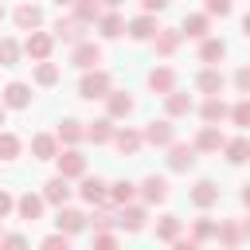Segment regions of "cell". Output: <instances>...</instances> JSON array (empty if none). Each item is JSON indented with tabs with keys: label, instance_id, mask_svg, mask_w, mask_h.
Here are the masks:
<instances>
[{
	"label": "cell",
	"instance_id": "cell-15",
	"mask_svg": "<svg viewBox=\"0 0 250 250\" xmlns=\"http://www.w3.org/2000/svg\"><path fill=\"white\" fill-rule=\"evenodd\" d=\"M223 141H227V137L219 133V125H203V129H199V137L191 141V148H195V152H219V148H223Z\"/></svg>",
	"mask_w": 250,
	"mask_h": 250
},
{
	"label": "cell",
	"instance_id": "cell-14",
	"mask_svg": "<svg viewBox=\"0 0 250 250\" xmlns=\"http://www.w3.org/2000/svg\"><path fill=\"white\" fill-rule=\"evenodd\" d=\"M207 31H211V16H207V12H195V16H184L180 39H203Z\"/></svg>",
	"mask_w": 250,
	"mask_h": 250
},
{
	"label": "cell",
	"instance_id": "cell-35",
	"mask_svg": "<svg viewBox=\"0 0 250 250\" xmlns=\"http://www.w3.org/2000/svg\"><path fill=\"white\" fill-rule=\"evenodd\" d=\"M113 219H117V211H113V203L105 199V203H98V211H94L86 223H90L94 230H109V227H113Z\"/></svg>",
	"mask_w": 250,
	"mask_h": 250
},
{
	"label": "cell",
	"instance_id": "cell-52",
	"mask_svg": "<svg viewBox=\"0 0 250 250\" xmlns=\"http://www.w3.org/2000/svg\"><path fill=\"white\" fill-rule=\"evenodd\" d=\"M55 4H59V8H62V4H70V0H55Z\"/></svg>",
	"mask_w": 250,
	"mask_h": 250
},
{
	"label": "cell",
	"instance_id": "cell-46",
	"mask_svg": "<svg viewBox=\"0 0 250 250\" xmlns=\"http://www.w3.org/2000/svg\"><path fill=\"white\" fill-rule=\"evenodd\" d=\"M12 211H16V195H12V191H4V188H0V219H8V215H12Z\"/></svg>",
	"mask_w": 250,
	"mask_h": 250
},
{
	"label": "cell",
	"instance_id": "cell-28",
	"mask_svg": "<svg viewBox=\"0 0 250 250\" xmlns=\"http://www.w3.org/2000/svg\"><path fill=\"white\" fill-rule=\"evenodd\" d=\"M31 152H35V160H55V152H59V137H51V133H35V137H31Z\"/></svg>",
	"mask_w": 250,
	"mask_h": 250
},
{
	"label": "cell",
	"instance_id": "cell-41",
	"mask_svg": "<svg viewBox=\"0 0 250 250\" xmlns=\"http://www.w3.org/2000/svg\"><path fill=\"white\" fill-rule=\"evenodd\" d=\"M20 156V137L16 133H0V160H16Z\"/></svg>",
	"mask_w": 250,
	"mask_h": 250
},
{
	"label": "cell",
	"instance_id": "cell-42",
	"mask_svg": "<svg viewBox=\"0 0 250 250\" xmlns=\"http://www.w3.org/2000/svg\"><path fill=\"white\" fill-rule=\"evenodd\" d=\"M227 117H230L238 129H242V125H250V102H246V98H242V102H234V105L227 109Z\"/></svg>",
	"mask_w": 250,
	"mask_h": 250
},
{
	"label": "cell",
	"instance_id": "cell-5",
	"mask_svg": "<svg viewBox=\"0 0 250 250\" xmlns=\"http://www.w3.org/2000/svg\"><path fill=\"white\" fill-rule=\"evenodd\" d=\"M70 62H74L78 70H90V66H98V62H102V47H98V43H90V39H78V43H74V51H70Z\"/></svg>",
	"mask_w": 250,
	"mask_h": 250
},
{
	"label": "cell",
	"instance_id": "cell-43",
	"mask_svg": "<svg viewBox=\"0 0 250 250\" xmlns=\"http://www.w3.org/2000/svg\"><path fill=\"white\" fill-rule=\"evenodd\" d=\"M230 8H234L230 0H203V12L207 16H230Z\"/></svg>",
	"mask_w": 250,
	"mask_h": 250
},
{
	"label": "cell",
	"instance_id": "cell-27",
	"mask_svg": "<svg viewBox=\"0 0 250 250\" xmlns=\"http://www.w3.org/2000/svg\"><path fill=\"white\" fill-rule=\"evenodd\" d=\"M113 145H117V152H125V156H133L145 141H141V133L137 129H113V137H109Z\"/></svg>",
	"mask_w": 250,
	"mask_h": 250
},
{
	"label": "cell",
	"instance_id": "cell-1",
	"mask_svg": "<svg viewBox=\"0 0 250 250\" xmlns=\"http://www.w3.org/2000/svg\"><path fill=\"white\" fill-rule=\"evenodd\" d=\"M109 74L105 70H98V66H90L86 74H82V82H78V98H86V102H94V98H105L109 94Z\"/></svg>",
	"mask_w": 250,
	"mask_h": 250
},
{
	"label": "cell",
	"instance_id": "cell-24",
	"mask_svg": "<svg viewBox=\"0 0 250 250\" xmlns=\"http://www.w3.org/2000/svg\"><path fill=\"white\" fill-rule=\"evenodd\" d=\"M148 90H156V94L176 90V70H172V66H156V70H148Z\"/></svg>",
	"mask_w": 250,
	"mask_h": 250
},
{
	"label": "cell",
	"instance_id": "cell-18",
	"mask_svg": "<svg viewBox=\"0 0 250 250\" xmlns=\"http://www.w3.org/2000/svg\"><path fill=\"white\" fill-rule=\"evenodd\" d=\"M105 109H109L105 117H129V113H133V98H129L125 90H113V86H109V94H105Z\"/></svg>",
	"mask_w": 250,
	"mask_h": 250
},
{
	"label": "cell",
	"instance_id": "cell-31",
	"mask_svg": "<svg viewBox=\"0 0 250 250\" xmlns=\"http://www.w3.org/2000/svg\"><path fill=\"white\" fill-rule=\"evenodd\" d=\"M223 55H227V43H223V39H207V35L199 39V59H203V62L215 66V62H223Z\"/></svg>",
	"mask_w": 250,
	"mask_h": 250
},
{
	"label": "cell",
	"instance_id": "cell-8",
	"mask_svg": "<svg viewBox=\"0 0 250 250\" xmlns=\"http://www.w3.org/2000/svg\"><path fill=\"white\" fill-rule=\"evenodd\" d=\"M70 191H74V188H70V180H66V176H51V180L43 184V191H39V195H43L51 207H62V203L70 199Z\"/></svg>",
	"mask_w": 250,
	"mask_h": 250
},
{
	"label": "cell",
	"instance_id": "cell-54",
	"mask_svg": "<svg viewBox=\"0 0 250 250\" xmlns=\"http://www.w3.org/2000/svg\"><path fill=\"white\" fill-rule=\"evenodd\" d=\"M0 20H4V4H0Z\"/></svg>",
	"mask_w": 250,
	"mask_h": 250
},
{
	"label": "cell",
	"instance_id": "cell-26",
	"mask_svg": "<svg viewBox=\"0 0 250 250\" xmlns=\"http://www.w3.org/2000/svg\"><path fill=\"white\" fill-rule=\"evenodd\" d=\"M199 117H203L207 125H219V121L227 117V102H223L219 94H207V102L199 105Z\"/></svg>",
	"mask_w": 250,
	"mask_h": 250
},
{
	"label": "cell",
	"instance_id": "cell-49",
	"mask_svg": "<svg viewBox=\"0 0 250 250\" xmlns=\"http://www.w3.org/2000/svg\"><path fill=\"white\" fill-rule=\"evenodd\" d=\"M141 8L156 16V12H164V8H168V0H141Z\"/></svg>",
	"mask_w": 250,
	"mask_h": 250
},
{
	"label": "cell",
	"instance_id": "cell-53",
	"mask_svg": "<svg viewBox=\"0 0 250 250\" xmlns=\"http://www.w3.org/2000/svg\"><path fill=\"white\" fill-rule=\"evenodd\" d=\"M0 234H4V219H0Z\"/></svg>",
	"mask_w": 250,
	"mask_h": 250
},
{
	"label": "cell",
	"instance_id": "cell-19",
	"mask_svg": "<svg viewBox=\"0 0 250 250\" xmlns=\"http://www.w3.org/2000/svg\"><path fill=\"white\" fill-rule=\"evenodd\" d=\"M164 109H168V117H188V113L195 109V102H191V94L168 90V94H164Z\"/></svg>",
	"mask_w": 250,
	"mask_h": 250
},
{
	"label": "cell",
	"instance_id": "cell-39",
	"mask_svg": "<svg viewBox=\"0 0 250 250\" xmlns=\"http://www.w3.org/2000/svg\"><path fill=\"white\" fill-rule=\"evenodd\" d=\"M215 227H219V223H211V219L203 215V219H195V227H191V238H195V242H211V238H215Z\"/></svg>",
	"mask_w": 250,
	"mask_h": 250
},
{
	"label": "cell",
	"instance_id": "cell-29",
	"mask_svg": "<svg viewBox=\"0 0 250 250\" xmlns=\"http://www.w3.org/2000/svg\"><path fill=\"white\" fill-rule=\"evenodd\" d=\"M133 195H137V184H133V180H117V184H105V199H109L113 207L129 203Z\"/></svg>",
	"mask_w": 250,
	"mask_h": 250
},
{
	"label": "cell",
	"instance_id": "cell-51",
	"mask_svg": "<svg viewBox=\"0 0 250 250\" xmlns=\"http://www.w3.org/2000/svg\"><path fill=\"white\" fill-rule=\"evenodd\" d=\"M0 125H4V102H0Z\"/></svg>",
	"mask_w": 250,
	"mask_h": 250
},
{
	"label": "cell",
	"instance_id": "cell-36",
	"mask_svg": "<svg viewBox=\"0 0 250 250\" xmlns=\"http://www.w3.org/2000/svg\"><path fill=\"white\" fill-rule=\"evenodd\" d=\"M70 4H74V16H78L82 23H94V20L102 16V4H98V0H70Z\"/></svg>",
	"mask_w": 250,
	"mask_h": 250
},
{
	"label": "cell",
	"instance_id": "cell-11",
	"mask_svg": "<svg viewBox=\"0 0 250 250\" xmlns=\"http://www.w3.org/2000/svg\"><path fill=\"white\" fill-rule=\"evenodd\" d=\"M0 102H4V109H23V105H31V86L27 82H8Z\"/></svg>",
	"mask_w": 250,
	"mask_h": 250
},
{
	"label": "cell",
	"instance_id": "cell-34",
	"mask_svg": "<svg viewBox=\"0 0 250 250\" xmlns=\"http://www.w3.org/2000/svg\"><path fill=\"white\" fill-rule=\"evenodd\" d=\"M219 152H227V160H230V164H242V160L250 156V141H246V137L223 141V148H219Z\"/></svg>",
	"mask_w": 250,
	"mask_h": 250
},
{
	"label": "cell",
	"instance_id": "cell-13",
	"mask_svg": "<svg viewBox=\"0 0 250 250\" xmlns=\"http://www.w3.org/2000/svg\"><path fill=\"white\" fill-rule=\"evenodd\" d=\"M156 27H160V23H156V16H152V12H145V16H137V20H129V23H125L129 39H137V43L152 39V31H156Z\"/></svg>",
	"mask_w": 250,
	"mask_h": 250
},
{
	"label": "cell",
	"instance_id": "cell-3",
	"mask_svg": "<svg viewBox=\"0 0 250 250\" xmlns=\"http://www.w3.org/2000/svg\"><path fill=\"white\" fill-rule=\"evenodd\" d=\"M55 164H59V176H66V180H78L86 172V156L74 145H66L62 152H55Z\"/></svg>",
	"mask_w": 250,
	"mask_h": 250
},
{
	"label": "cell",
	"instance_id": "cell-25",
	"mask_svg": "<svg viewBox=\"0 0 250 250\" xmlns=\"http://www.w3.org/2000/svg\"><path fill=\"white\" fill-rule=\"evenodd\" d=\"M195 86H199V94H223V86H227V78H223V70H215V66H207V70H199V78H195Z\"/></svg>",
	"mask_w": 250,
	"mask_h": 250
},
{
	"label": "cell",
	"instance_id": "cell-6",
	"mask_svg": "<svg viewBox=\"0 0 250 250\" xmlns=\"http://www.w3.org/2000/svg\"><path fill=\"white\" fill-rule=\"evenodd\" d=\"M195 156H199V152H195L191 145H180V141L168 145V168H172V172H191V168H195Z\"/></svg>",
	"mask_w": 250,
	"mask_h": 250
},
{
	"label": "cell",
	"instance_id": "cell-12",
	"mask_svg": "<svg viewBox=\"0 0 250 250\" xmlns=\"http://www.w3.org/2000/svg\"><path fill=\"white\" fill-rule=\"evenodd\" d=\"M43 207H47V199H43V195H35V191H23V195L16 199V211H20V219H23V223H35V219L43 215Z\"/></svg>",
	"mask_w": 250,
	"mask_h": 250
},
{
	"label": "cell",
	"instance_id": "cell-37",
	"mask_svg": "<svg viewBox=\"0 0 250 250\" xmlns=\"http://www.w3.org/2000/svg\"><path fill=\"white\" fill-rule=\"evenodd\" d=\"M35 82H39V86H55V82H59V66L47 62V59H39V62H35Z\"/></svg>",
	"mask_w": 250,
	"mask_h": 250
},
{
	"label": "cell",
	"instance_id": "cell-10",
	"mask_svg": "<svg viewBox=\"0 0 250 250\" xmlns=\"http://www.w3.org/2000/svg\"><path fill=\"white\" fill-rule=\"evenodd\" d=\"M82 31H86V23L78 16H59L55 20V39H62V43H78Z\"/></svg>",
	"mask_w": 250,
	"mask_h": 250
},
{
	"label": "cell",
	"instance_id": "cell-21",
	"mask_svg": "<svg viewBox=\"0 0 250 250\" xmlns=\"http://www.w3.org/2000/svg\"><path fill=\"white\" fill-rule=\"evenodd\" d=\"M152 43H156V55H176V47H180V31L176 27H156L152 31Z\"/></svg>",
	"mask_w": 250,
	"mask_h": 250
},
{
	"label": "cell",
	"instance_id": "cell-17",
	"mask_svg": "<svg viewBox=\"0 0 250 250\" xmlns=\"http://www.w3.org/2000/svg\"><path fill=\"white\" fill-rule=\"evenodd\" d=\"M137 191H141V199H145L148 207H152V203H164V199H168V180H164V176H148Z\"/></svg>",
	"mask_w": 250,
	"mask_h": 250
},
{
	"label": "cell",
	"instance_id": "cell-4",
	"mask_svg": "<svg viewBox=\"0 0 250 250\" xmlns=\"http://www.w3.org/2000/svg\"><path fill=\"white\" fill-rule=\"evenodd\" d=\"M145 219H148V215H145V207L129 199V203H121V207H117L113 227H121V230H129V234H133V230H141V227H145Z\"/></svg>",
	"mask_w": 250,
	"mask_h": 250
},
{
	"label": "cell",
	"instance_id": "cell-16",
	"mask_svg": "<svg viewBox=\"0 0 250 250\" xmlns=\"http://www.w3.org/2000/svg\"><path fill=\"white\" fill-rule=\"evenodd\" d=\"M82 180V188H78V195L90 203V207H98V203H105V180H98V176H78Z\"/></svg>",
	"mask_w": 250,
	"mask_h": 250
},
{
	"label": "cell",
	"instance_id": "cell-22",
	"mask_svg": "<svg viewBox=\"0 0 250 250\" xmlns=\"http://www.w3.org/2000/svg\"><path fill=\"white\" fill-rule=\"evenodd\" d=\"M191 203H195L199 211H207V207H215V203H219V188H215L211 180H199V184L191 188Z\"/></svg>",
	"mask_w": 250,
	"mask_h": 250
},
{
	"label": "cell",
	"instance_id": "cell-9",
	"mask_svg": "<svg viewBox=\"0 0 250 250\" xmlns=\"http://www.w3.org/2000/svg\"><path fill=\"white\" fill-rule=\"evenodd\" d=\"M55 227H59L62 234H70V238H74V234H82V230H86V215L62 203V207H59V215H55Z\"/></svg>",
	"mask_w": 250,
	"mask_h": 250
},
{
	"label": "cell",
	"instance_id": "cell-33",
	"mask_svg": "<svg viewBox=\"0 0 250 250\" xmlns=\"http://www.w3.org/2000/svg\"><path fill=\"white\" fill-rule=\"evenodd\" d=\"M86 137H90L94 145H109V137H113V117H98V121H90V125H86Z\"/></svg>",
	"mask_w": 250,
	"mask_h": 250
},
{
	"label": "cell",
	"instance_id": "cell-38",
	"mask_svg": "<svg viewBox=\"0 0 250 250\" xmlns=\"http://www.w3.org/2000/svg\"><path fill=\"white\" fill-rule=\"evenodd\" d=\"M180 227H184V223H180L176 215H164V219L156 223V238H160V242H172V238L180 234Z\"/></svg>",
	"mask_w": 250,
	"mask_h": 250
},
{
	"label": "cell",
	"instance_id": "cell-2",
	"mask_svg": "<svg viewBox=\"0 0 250 250\" xmlns=\"http://www.w3.org/2000/svg\"><path fill=\"white\" fill-rule=\"evenodd\" d=\"M141 141H145V145H156V148H168V145L176 141V125H172V117L148 121V125H145V133H141Z\"/></svg>",
	"mask_w": 250,
	"mask_h": 250
},
{
	"label": "cell",
	"instance_id": "cell-20",
	"mask_svg": "<svg viewBox=\"0 0 250 250\" xmlns=\"http://www.w3.org/2000/svg\"><path fill=\"white\" fill-rule=\"evenodd\" d=\"M12 20H16V27H20V31H35V27H43V12H39L35 4H20Z\"/></svg>",
	"mask_w": 250,
	"mask_h": 250
},
{
	"label": "cell",
	"instance_id": "cell-47",
	"mask_svg": "<svg viewBox=\"0 0 250 250\" xmlns=\"http://www.w3.org/2000/svg\"><path fill=\"white\" fill-rule=\"evenodd\" d=\"M94 246L109 250V246H117V234H109V230H98V234H94Z\"/></svg>",
	"mask_w": 250,
	"mask_h": 250
},
{
	"label": "cell",
	"instance_id": "cell-30",
	"mask_svg": "<svg viewBox=\"0 0 250 250\" xmlns=\"http://www.w3.org/2000/svg\"><path fill=\"white\" fill-rule=\"evenodd\" d=\"M246 230H250V227H238V223H234V219H223V223H219V227H215V238H219V242H223V246H238V242H242V234H246Z\"/></svg>",
	"mask_w": 250,
	"mask_h": 250
},
{
	"label": "cell",
	"instance_id": "cell-45",
	"mask_svg": "<svg viewBox=\"0 0 250 250\" xmlns=\"http://www.w3.org/2000/svg\"><path fill=\"white\" fill-rule=\"evenodd\" d=\"M234 90H238V94H250V70H246V66L234 70Z\"/></svg>",
	"mask_w": 250,
	"mask_h": 250
},
{
	"label": "cell",
	"instance_id": "cell-32",
	"mask_svg": "<svg viewBox=\"0 0 250 250\" xmlns=\"http://www.w3.org/2000/svg\"><path fill=\"white\" fill-rule=\"evenodd\" d=\"M59 145H78L82 137H86V129H82V121H74V117H66V121H59Z\"/></svg>",
	"mask_w": 250,
	"mask_h": 250
},
{
	"label": "cell",
	"instance_id": "cell-44",
	"mask_svg": "<svg viewBox=\"0 0 250 250\" xmlns=\"http://www.w3.org/2000/svg\"><path fill=\"white\" fill-rule=\"evenodd\" d=\"M66 242H70V234H62V230H55V234H47V238H43V246H47V250H66Z\"/></svg>",
	"mask_w": 250,
	"mask_h": 250
},
{
	"label": "cell",
	"instance_id": "cell-23",
	"mask_svg": "<svg viewBox=\"0 0 250 250\" xmlns=\"http://www.w3.org/2000/svg\"><path fill=\"white\" fill-rule=\"evenodd\" d=\"M98 31H102V39H117V35H125V20L117 16V12H102L98 20Z\"/></svg>",
	"mask_w": 250,
	"mask_h": 250
},
{
	"label": "cell",
	"instance_id": "cell-48",
	"mask_svg": "<svg viewBox=\"0 0 250 250\" xmlns=\"http://www.w3.org/2000/svg\"><path fill=\"white\" fill-rule=\"evenodd\" d=\"M0 246H27L23 234H0Z\"/></svg>",
	"mask_w": 250,
	"mask_h": 250
},
{
	"label": "cell",
	"instance_id": "cell-50",
	"mask_svg": "<svg viewBox=\"0 0 250 250\" xmlns=\"http://www.w3.org/2000/svg\"><path fill=\"white\" fill-rule=\"evenodd\" d=\"M98 4H105V8H117V4H121V0H98Z\"/></svg>",
	"mask_w": 250,
	"mask_h": 250
},
{
	"label": "cell",
	"instance_id": "cell-7",
	"mask_svg": "<svg viewBox=\"0 0 250 250\" xmlns=\"http://www.w3.org/2000/svg\"><path fill=\"white\" fill-rule=\"evenodd\" d=\"M51 47H55V35H47V31H27V39H23V51L39 62V59H51Z\"/></svg>",
	"mask_w": 250,
	"mask_h": 250
},
{
	"label": "cell",
	"instance_id": "cell-40",
	"mask_svg": "<svg viewBox=\"0 0 250 250\" xmlns=\"http://www.w3.org/2000/svg\"><path fill=\"white\" fill-rule=\"evenodd\" d=\"M20 62V43L16 39H0V66H16Z\"/></svg>",
	"mask_w": 250,
	"mask_h": 250
}]
</instances>
